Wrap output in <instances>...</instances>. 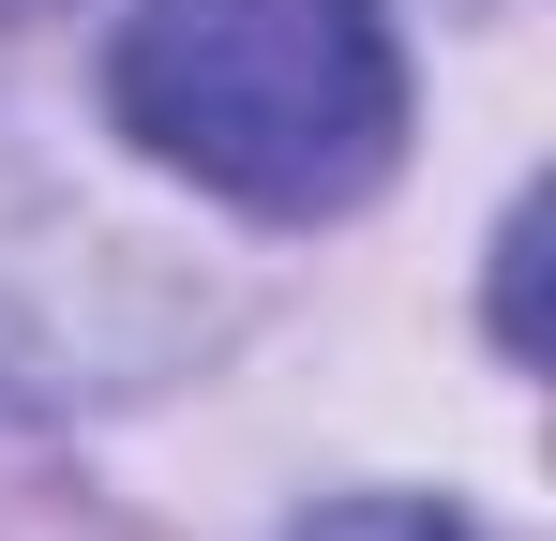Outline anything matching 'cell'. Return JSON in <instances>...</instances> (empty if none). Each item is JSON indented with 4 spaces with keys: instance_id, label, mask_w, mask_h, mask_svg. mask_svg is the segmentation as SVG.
Returning a JSON list of instances; mask_svg holds the SVG:
<instances>
[{
    "instance_id": "cell-1",
    "label": "cell",
    "mask_w": 556,
    "mask_h": 541,
    "mask_svg": "<svg viewBox=\"0 0 556 541\" xmlns=\"http://www.w3.org/2000/svg\"><path fill=\"white\" fill-rule=\"evenodd\" d=\"M105 105L136 151L271 226L362 211L406 151V61L376 0H136Z\"/></svg>"
},
{
    "instance_id": "cell-2",
    "label": "cell",
    "mask_w": 556,
    "mask_h": 541,
    "mask_svg": "<svg viewBox=\"0 0 556 541\" xmlns=\"http://www.w3.org/2000/svg\"><path fill=\"white\" fill-rule=\"evenodd\" d=\"M301 541H466L452 512H421V496H346V512H316Z\"/></svg>"
},
{
    "instance_id": "cell-3",
    "label": "cell",
    "mask_w": 556,
    "mask_h": 541,
    "mask_svg": "<svg viewBox=\"0 0 556 541\" xmlns=\"http://www.w3.org/2000/svg\"><path fill=\"white\" fill-rule=\"evenodd\" d=\"M0 15H30V0H0Z\"/></svg>"
}]
</instances>
